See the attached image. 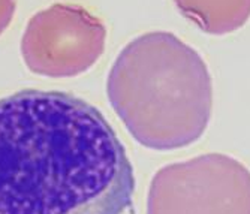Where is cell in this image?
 <instances>
[{
    "label": "cell",
    "mask_w": 250,
    "mask_h": 214,
    "mask_svg": "<svg viewBox=\"0 0 250 214\" xmlns=\"http://www.w3.org/2000/svg\"><path fill=\"white\" fill-rule=\"evenodd\" d=\"M135 175L104 114L62 91L0 98V214H125Z\"/></svg>",
    "instance_id": "cell-1"
},
{
    "label": "cell",
    "mask_w": 250,
    "mask_h": 214,
    "mask_svg": "<svg viewBox=\"0 0 250 214\" xmlns=\"http://www.w3.org/2000/svg\"><path fill=\"white\" fill-rule=\"evenodd\" d=\"M106 91L130 135L151 150L188 147L210 123L208 67L169 32L144 33L129 42L109 70Z\"/></svg>",
    "instance_id": "cell-2"
},
{
    "label": "cell",
    "mask_w": 250,
    "mask_h": 214,
    "mask_svg": "<svg viewBox=\"0 0 250 214\" xmlns=\"http://www.w3.org/2000/svg\"><path fill=\"white\" fill-rule=\"evenodd\" d=\"M147 214H250V171L220 153L167 165L151 180Z\"/></svg>",
    "instance_id": "cell-3"
},
{
    "label": "cell",
    "mask_w": 250,
    "mask_h": 214,
    "mask_svg": "<svg viewBox=\"0 0 250 214\" xmlns=\"http://www.w3.org/2000/svg\"><path fill=\"white\" fill-rule=\"evenodd\" d=\"M105 38L104 22L85 8L56 3L30 18L21 39V54L38 75L77 77L99 60Z\"/></svg>",
    "instance_id": "cell-4"
},
{
    "label": "cell",
    "mask_w": 250,
    "mask_h": 214,
    "mask_svg": "<svg viewBox=\"0 0 250 214\" xmlns=\"http://www.w3.org/2000/svg\"><path fill=\"white\" fill-rule=\"evenodd\" d=\"M193 24L208 35H228L241 29L250 18V0H174Z\"/></svg>",
    "instance_id": "cell-5"
},
{
    "label": "cell",
    "mask_w": 250,
    "mask_h": 214,
    "mask_svg": "<svg viewBox=\"0 0 250 214\" xmlns=\"http://www.w3.org/2000/svg\"><path fill=\"white\" fill-rule=\"evenodd\" d=\"M17 0H0V35H2L14 18Z\"/></svg>",
    "instance_id": "cell-6"
}]
</instances>
